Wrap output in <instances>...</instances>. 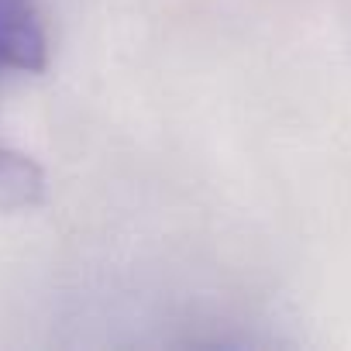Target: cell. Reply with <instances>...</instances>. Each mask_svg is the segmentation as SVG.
<instances>
[{"instance_id": "1", "label": "cell", "mask_w": 351, "mask_h": 351, "mask_svg": "<svg viewBox=\"0 0 351 351\" xmlns=\"http://www.w3.org/2000/svg\"><path fill=\"white\" fill-rule=\"evenodd\" d=\"M49 66V38L35 0H0V69L42 73Z\"/></svg>"}]
</instances>
